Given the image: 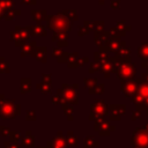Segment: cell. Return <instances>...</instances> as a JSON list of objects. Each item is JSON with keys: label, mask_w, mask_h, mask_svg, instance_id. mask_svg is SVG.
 <instances>
[{"label": "cell", "mask_w": 148, "mask_h": 148, "mask_svg": "<svg viewBox=\"0 0 148 148\" xmlns=\"http://www.w3.org/2000/svg\"><path fill=\"white\" fill-rule=\"evenodd\" d=\"M66 142H67V146L68 147H76L77 146V138L73 134V132L72 131H69L68 133H67V136H66Z\"/></svg>", "instance_id": "18"}, {"label": "cell", "mask_w": 148, "mask_h": 148, "mask_svg": "<svg viewBox=\"0 0 148 148\" xmlns=\"http://www.w3.org/2000/svg\"><path fill=\"white\" fill-rule=\"evenodd\" d=\"M31 90V79L30 77H22L20 80V91L21 94L30 92Z\"/></svg>", "instance_id": "11"}, {"label": "cell", "mask_w": 148, "mask_h": 148, "mask_svg": "<svg viewBox=\"0 0 148 148\" xmlns=\"http://www.w3.org/2000/svg\"><path fill=\"white\" fill-rule=\"evenodd\" d=\"M139 54H140V57L143 58V60H145V59H148V44H142V45L140 46V49H139Z\"/></svg>", "instance_id": "27"}, {"label": "cell", "mask_w": 148, "mask_h": 148, "mask_svg": "<svg viewBox=\"0 0 148 148\" xmlns=\"http://www.w3.org/2000/svg\"><path fill=\"white\" fill-rule=\"evenodd\" d=\"M36 42L35 40H28L25 43H23L20 46L21 50V57H27V56H34L35 50H36Z\"/></svg>", "instance_id": "6"}, {"label": "cell", "mask_w": 148, "mask_h": 148, "mask_svg": "<svg viewBox=\"0 0 148 148\" xmlns=\"http://www.w3.org/2000/svg\"><path fill=\"white\" fill-rule=\"evenodd\" d=\"M105 113H106V105H105L104 101H96L91 105V116H90V119H92L95 117H101V116H103Z\"/></svg>", "instance_id": "5"}, {"label": "cell", "mask_w": 148, "mask_h": 148, "mask_svg": "<svg viewBox=\"0 0 148 148\" xmlns=\"http://www.w3.org/2000/svg\"><path fill=\"white\" fill-rule=\"evenodd\" d=\"M61 12H62V14H64L67 18H69L71 21H76V20L79 18L77 12H76L75 9H68V10H61Z\"/></svg>", "instance_id": "20"}, {"label": "cell", "mask_w": 148, "mask_h": 148, "mask_svg": "<svg viewBox=\"0 0 148 148\" xmlns=\"http://www.w3.org/2000/svg\"><path fill=\"white\" fill-rule=\"evenodd\" d=\"M21 143H22L25 148H32V147L35 146V143H34V136L31 135V132H30V131H27L25 134L22 136Z\"/></svg>", "instance_id": "13"}, {"label": "cell", "mask_w": 148, "mask_h": 148, "mask_svg": "<svg viewBox=\"0 0 148 148\" xmlns=\"http://www.w3.org/2000/svg\"><path fill=\"white\" fill-rule=\"evenodd\" d=\"M18 140H22L21 132H20V131H12V133H10V135H9V141L18 143Z\"/></svg>", "instance_id": "26"}, {"label": "cell", "mask_w": 148, "mask_h": 148, "mask_svg": "<svg viewBox=\"0 0 148 148\" xmlns=\"http://www.w3.org/2000/svg\"><path fill=\"white\" fill-rule=\"evenodd\" d=\"M36 88L39 89L43 94H49V92H51V84H49V83H44V82L37 83V84H36Z\"/></svg>", "instance_id": "25"}, {"label": "cell", "mask_w": 148, "mask_h": 148, "mask_svg": "<svg viewBox=\"0 0 148 148\" xmlns=\"http://www.w3.org/2000/svg\"><path fill=\"white\" fill-rule=\"evenodd\" d=\"M98 142H96L91 136L86 138L84 140V148H94V146H97Z\"/></svg>", "instance_id": "28"}, {"label": "cell", "mask_w": 148, "mask_h": 148, "mask_svg": "<svg viewBox=\"0 0 148 148\" xmlns=\"http://www.w3.org/2000/svg\"><path fill=\"white\" fill-rule=\"evenodd\" d=\"M22 5H35L36 0H21Z\"/></svg>", "instance_id": "39"}, {"label": "cell", "mask_w": 148, "mask_h": 148, "mask_svg": "<svg viewBox=\"0 0 148 148\" xmlns=\"http://www.w3.org/2000/svg\"><path fill=\"white\" fill-rule=\"evenodd\" d=\"M94 58H95V62H97L99 65L105 62V61H109L111 59V58H109V56L105 51H101V50L94 53Z\"/></svg>", "instance_id": "14"}, {"label": "cell", "mask_w": 148, "mask_h": 148, "mask_svg": "<svg viewBox=\"0 0 148 148\" xmlns=\"http://www.w3.org/2000/svg\"><path fill=\"white\" fill-rule=\"evenodd\" d=\"M77 84H66L64 83L61 88H59L57 90V94L61 95L62 97V103H67L69 105H76L79 103V97H77V92H76V89H77Z\"/></svg>", "instance_id": "3"}, {"label": "cell", "mask_w": 148, "mask_h": 148, "mask_svg": "<svg viewBox=\"0 0 148 148\" xmlns=\"http://www.w3.org/2000/svg\"><path fill=\"white\" fill-rule=\"evenodd\" d=\"M46 148H68L67 142H66V138H64L62 135H57L52 139V141L47 142Z\"/></svg>", "instance_id": "8"}, {"label": "cell", "mask_w": 148, "mask_h": 148, "mask_svg": "<svg viewBox=\"0 0 148 148\" xmlns=\"http://www.w3.org/2000/svg\"><path fill=\"white\" fill-rule=\"evenodd\" d=\"M90 28H88L87 25H84V24H82V25H80L79 27V31H77V34L80 35V36H82V35H88L89 32H90Z\"/></svg>", "instance_id": "31"}, {"label": "cell", "mask_w": 148, "mask_h": 148, "mask_svg": "<svg viewBox=\"0 0 148 148\" xmlns=\"http://www.w3.org/2000/svg\"><path fill=\"white\" fill-rule=\"evenodd\" d=\"M10 65L5 60L3 57H0V73H9Z\"/></svg>", "instance_id": "23"}, {"label": "cell", "mask_w": 148, "mask_h": 148, "mask_svg": "<svg viewBox=\"0 0 148 148\" xmlns=\"http://www.w3.org/2000/svg\"><path fill=\"white\" fill-rule=\"evenodd\" d=\"M121 88H123V90H124V92H125L126 95H131V94H133V92L135 91L136 82L131 81V82H127V83H123Z\"/></svg>", "instance_id": "15"}, {"label": "cell", "mask_w": 148, "mask_h": 148, "mask_svg": "<svg viewBox=\"0 0 148 148\" xmlns=\"http://www.w3.org/2000/svg\"><path fill=\"white\" fill-rule=\"evenodd\" d=\"M5 148H20L18 143L12 142V141H6L5 142Z\"/></svg>", "instance_id": "37"}, {"label": "cell", "mask_w": 148, "mask_h": 148, "mask_svg": "<svg viewBox=\"0 0 148 148\" xmlns=\"http://www.w3.org/2000/svg\"><path fill=\"white\" fill-rule=\"evenodd\" d=\"M0 133H1V135L7 136V135H10L12 130L9 127H6V126H0Z\"/></svg>", "instance_id": "34"}, {"label": "cell", "mask_w": 148, "mask_h": 148, "mask_svg": "<svg viewBox=\"0 0 148 148\" xmlns=\"http://www.w3.org/2000/svg\"><path fill=\"white\" fill-rule=\"evenodd\" d=\"M0 6L6 13L7 10L14 8V0H0Z\"/></svg>", "instance_id": "24"}, {"label": "cell", "mask_w": 148, "mask_h": 148, "mask_svg": "<svg viewBox=\"0 0 148 148\" xmlns=\"http://www.w3.org/2000/svg\"><path fill=\"white\" fill-rule=\"evenodd\" d=\"M103 25H104V22L103 21H92V29H94L95 35H98V34L104 32Z\"/></svg>", "instance_id": "22"}, {"label": "cell", "mask_w": 148, "mask_h": 148, "mask_svg": "<svg viewBox=\"0 0 148 148\" xmlns=\"http://www.w3.org/2000/svg\"><path fill=\"white\" fill-rule=\"evenodd\" d=\"M89 61V59H88V57H84V58H77L74 62H71V64H67V66H68V68H73V67H81V66H83L84 64H87Z\"/></svg>", "instance_id": "17"}, {"label": "cell", "mask_w": 148, "mask_h": 148, "mask_svg": "<svg viewBox=\"0 0 148 148\" xmlns=\"http://www.w3.org/2000/svg\"><path fill=\"white\" fill-rule=\"evenodd\" d=\"M47 27L43 25V24H35L32 25V29H31V35L32 36H46L47 34Z\"/></svg>", "instance_id": "12"}, {"label": "cell", "mask_w": 148, "mask_h": 148, "mask_svg": "<svg viewBox=\"0 0 148 148\" xmlns=\"http://www.w3.org/2000/svg\"><path fill=\"white\" fill-rule=\"evenodd\" d=\"M46 56H47V49H46V46H37L32 57H35L40 62H46V60H47Z\"/></svg>", "instance_id": "10"}, {"label": "cell", "mask_w": 148, "mask_h": 148, "mask_svg": "<svg viewBox=\"0 0 148 148\" xmlns=\"http://www.w3.org/2000/svg\"><path fill=\"white\" fill-rule=\"evenodd\" d=\"M3 15H5V10L2 9V7L0 6V20L3 18Z\"/></svg>", "instance_id": "41"}, {"label": "cell", "mask_w": 148, "mask_h": 148, "mask_svg": "<svg viewBox=\"0 0 148 148\" xmlns=\"http://www.w3.org/2000/svg\"><path fill=\"white\" fill-rule=\"evenodd\" d=\"M42 82L51 84V74H45V73H44V74L42 75Z\"/></svg>", "instance_id": "38"}, {"label": "cell", "mask_w": 148, "mask_h": 148, "mask_svg": "<svg viewBox=\"0 0 148 148\" xmlns=\"http://www.w3.org/2000/svg\"><path fill=\"white\" fill-rule=\"evenodd\" d=\"M52 42H59V40H68V36H67V32H53L52 35V38H51Z\"/></svg>", "instance_id": "21"}, {"label": "cell", "mask_w": 148, "mask_h": 148, "mask_svg": "<svg viewBox=\"0 0 148 148\" xmlns=\"http://www.w3.org/2000/svg\"><path fill=\"white\" fill-rule=\"evenodd\" d=\"M51 99H52V103H53V104H61V103H62V97H61V95H59V94L53 95Z\"/></svg>", "instance_id": "33"}, {"label": "cell", "mask_w": 148, "mask_h": 148, "mask_svg": "<svg viewBox=\"0 0 148 148\" xmlns=\"http://www.w3.org/2000/svg\"><path fill=\"white\" fill-rule=\"evenodd\" d=\"M20 14H21V10H20V9L13 8V9H9V10H7V12L5 13L3 18L7 20V21H12V20H14L15 16H18Z\"/></svg>", "instance_id": "16"}, {"label": "cell", "mask_w": 148, "mask_h": 148, "mask_svg": "<svg viewBox=\"0 0 148 148\" xmlns=\"http://www.w3.org/2000/svg\"><path fill=\"white\" fill-rule=\"evenodd\" d=\"M21 113V105L16 104L14 99H7L3 94H0V118L14 119Z\"/></svg>", "instance_id": "2"}, {"label": "cell", "mask_w": 148, "mask_h": 148, "mask_svg": "<svg viewBox=\"0 0 148 148\" xmlns=\"http://www.w3.org/2000/svg\"><path fill=\"white\" fill-rule=\"evenodd\" d=\"M62 106V110H64V113L65 116H67V119L68 120H73V106L67 104V103H64L61 104Z\"/></svg>", "instance_id": "19"}, {"label": "cell", "mask_w": 148, "mask_h": 148, "mask_svg": "<svg viewBox=\"0 0 148 148\" xmlns=\"http://www.w3.org/2000/svg\"><path fill=\"white\" fill-rule=\"evenodd\" d=\"M46 27L53 32H67L72 29V23L71 20L62 14V12H58L56 15L47 16Z\"/></svg>", "instance_id": "1"}, {"label": "cell", "mask_w": 148, "mask_h": 148, "mask_svg": "<svg viewBox=\"0 0 148 148\" xmlns=\"http://www.w3.org/2000/svg\"><path fill=\"white\" fill-rule=\"evenodd\" d=\"M118 6H119V1H118V0H117V1L112 0V2H111V8L116 9V8H118Z\"/></svg>", "instance_id": "40"}, {"label": "cell", "mask_w": 148, "mask_h": 148, "mask_svg": "<svg viewBox=\"0 0 148 148\" xmlns=\"http://www.w3.org/2000/svg\"><path fill=\"white\" fill-rule=\"evenodd\" d=\"M25 119L27 120H36V112H35V110H27Z\"/></svg>", "instance_id": "32"}, {"label": "cell", "mask_w": 148, "mask_h": 148, "mask_svg": "<svg viewBox=\"0 0 148 148\" xmlns=\"http://www.w3.org/2000/svg\"><path fill=\"white\" fill-rule=\"evenodd\" d=\"M30 14H31V16H32V20H34L37 24H42L40 22L44 21V20H46L47 16H49V14H47V12H46L45 9H42V10H31Z\"/></svg>", "instance_id": "9"}, {"label": "cell", "mask_w": 148, "mask_h": 148, "mask_svg": "<svg viewBox=\"0 0 148 148\" xmlns=\"http://www.w3.org/2000/svg\"><path fill=\"white\" fill-rule=\"evenodd\" d=\"M103 91H104V86L103 84H96L95 87L89 89L90 94H102Z\"/></svg>", "instance_id": "30"}, {"label": "cell", "mask_w": 148, "mask_h": 148, "mask_svg": "<svg viewBox=\"0 0 148 148\" xmlns=\"http://www.w3.org/2000/svg\"><path fill=\"white\" fill-rule=\"evenodd\" d=\"M10 40H13L15 43V46L20 47L23 43L30 40V34L25 30V27H21V25H16L14 30L10 31Z\"/></svg>", "instance_id": "4"}, {"label": "cell", "mask_w": 148, "mask_h": 148, "mask_svg": "<svg viewBox=\"0 0 148 148\" xmlns=\"http://www.w3.org/2000/svg\"><path fill=\"white\" fill-rule=\"evenodd\" d=\"M101 69V65L99 64H97V62H91L90 64V67H89V72L90 73H92V72H96V71H99Z\"/></svg>", "instance_id": "35"}, {"label": "cell", "mask_w": 148, "mask_h": 148, "mask_svg": "<svg viewBox=\"0 0 148 148\" xmlns=\"http://www.w3.org/2000/svg\"><path fill=\"white\" fill-rule=\"evenodd\" d=\"M98 1H99V3H101V5H103V3H104V0H98Z\"/></svg>", "instance_id": "42"}, {"label": "cell", "mask_w": 148, "mask_h": 148, "mask_svg": "<svg viewBox=\"0 0 148 148\" xmlns=\"http://www.w3.org/2000/svg\"><path fill=\"white\" fill-rule=\"evenodd\" d=\"M52 56L57 59V61L58 62H68V59H69V52H66V51H64L62 49H60V47H58V46H56V47H53V50H52Z\"/></svg>", "instance_id": "7"}, {"label": "cell", "mask_w": 148, "mask_h": 148, "mask_svg": "<svg viewBox=\"0 0 148 148\" xmlns=\"http://www.w3.org/2000/svg\"><path fill=\"white\" fill-rule=\"evenodd\" d=\"M83 82H84V86L87 87V88H92V87H95L96 84H97V79L96 77H94V79H84L83 80Z\"/></svg>", "instance_id": "29"}, {"label": "cell", "mask_w": 148, "mask_h": 148, "mask_svg": "<svg viewBox=\"0 0 148 148\" xmlns=\"http://www.w3.org/2000/svg\"><path fill=\"white\" fill-rule=\"evenodd\" d=\"M79 58V52H71L69 53V59H68V62L67 64H71V62H74L76 59Z\"/></svg>", "instance_id": "36"}]
</instances>
